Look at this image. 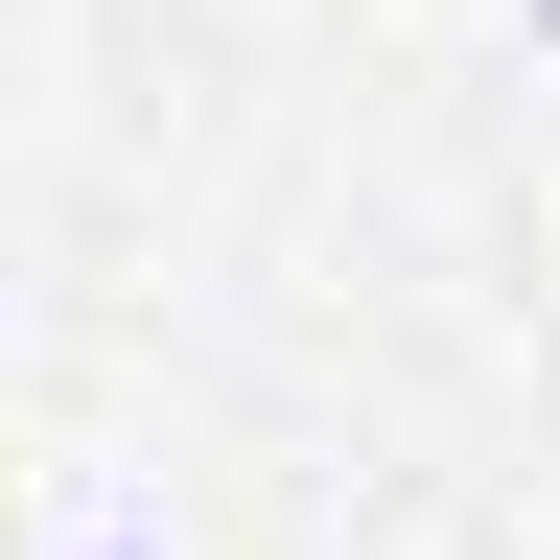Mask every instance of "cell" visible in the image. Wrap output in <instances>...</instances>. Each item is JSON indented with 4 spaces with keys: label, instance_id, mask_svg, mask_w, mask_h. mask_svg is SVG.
<instances>
[{
    "label": "cell",
    "instance_id": "cell-1",
    "mask_svg": "<svg viewBox=\"0 0 560 560\" xmlns=\"http://www.w3.org/2000/svg\"><path fill=\"white\" fill-rule=\"evenodd\" d=\"M94 560H164V537H94Z\"/></svg>",
    "mask_w": 560,
    "mask_h": 560
}]
</instances>
